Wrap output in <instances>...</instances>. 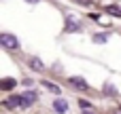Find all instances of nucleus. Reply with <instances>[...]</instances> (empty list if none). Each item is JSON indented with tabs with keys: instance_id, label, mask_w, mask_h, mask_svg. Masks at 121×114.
<instances>
[{
	"instance_id": "1",
	"label": "nucleus",
	"mask_w": 121,
	"mask_h": 114,
	"mask_svg": "<svg viewBox=\"0 0 121 114\" xmlns=\"http://www.w3.org/2000/svg\"><path fill=\"white\" fill-rule=\"evenodd\" d=\"M0 44L4 47V49H9V51H17L21 44H19V40L15 38V36H11V34H0Z\"/></svg>"
},
{
	"instance_id": "2",
	"label": "nucleus",
	"mask_w": 121,
	"mask_h": 114,
	"mask_svg": "<svg viewBox=\"0 0 121 114\" xmlns=\"http://www.w3.org/2000/svg\"><path fill=\"white\" fill-rule=\"evenodd\" d=\"M4 108H26V102H23V95H11L9 99L2 102Z\"/></svg>"
},
{
	"instance_id": "3",
	"label": "nucleus",
	"mask_w": 121,
	"mask_h": 114,
	"mask_svg": "<svg viewBox=\"0 0 121 114\" xmlns=\"http://www.w3.org/2000/svg\"><path fill=\"white\" fill-rule=\"evenodd\" d=\"M66 30L68 32H81V25H79V21L74 17H68L66 19Z\"/></svg>"
},
{
	"instance_id": "4",
	"label": "nucleus",
	"mask_w": 121,
	"mask_h": 114,
	"mask_svg": "<svg viewBox=\"0 0 121 114\" xmlns=\"http://www.w3.org/2000/svg\"><path fill=\"white\" fill-rule=\"evenodd\" d=\"M70 85H72V87H77V89H81V91H87V89H89V85H87L83 78H79V76L70 78Z\"/></svg>"
},
{
	"instance_id": "5",
	"label": "nucleus",
	"mask_w": 121,
	"mask_h": 114,
	"mask_svg": "<svg viewBox=\"0 0 121 114\" xmlns=\"http://www.w3.org/2000/svg\"><path fill=\"white\" fill-rule=\"evenodd\" d=\"M53 110L60 114H64L68 110V102H64V99H55V104H53Z\"/></svg>"
},
{
	"instance_id": "6",
	"label": "nucleus",
	"mask_w": 121,
	"mask_h": 114,
	"mask_svg": "<svg viewBox=\"0 0 121 114\" xmlns=\"http://www.w3.org/2000/svg\"><path fill=\"white\" fill-rule=\"evenodd\" d=\"M30 68L36 70V72H43V70H45V63H43L38 57H32V59H30Z\"/></svg>"
},
{
	"instance_id": "7",
	"label": "nucleus",
	"mask_w": 121,
	"mask_h": 114,
	"mask_svg": "<svg viewBox=\"0 0 121 114\" xmlns=\"http://www.w3.org/2000/svg\"><path fill=\"white\" fill-rule=\"evenodd\" d=\"M23 95V102H26V108L30 106V104H34L36 102V91H26V93H21Z\"/></svg>"
},
{
	"instance_id": "8",
	"label": "nucleus",
	"mask_w": 121,
	"mask_h": 114,
	"mask_svg": "<svg viewBox=\"0 0 121 114\" xmlns=\"http://www.w3.org/2000/svg\"><path fill=\"white\" fill-rule=\"evenodd\" d=\"M43 87H45V89H49L51 93L60 95V87H57V85H53V83H49V80H43Z\"/></svg>"
},
{
	"instance_id": "9",
	"label": "nucleus",
	"mask_w": 121,
	"mask_h": 114,
	"mask_svg": "<svg viewBox=\"0 0 121 114\" xmlns=\"http://www.w3.org/2000/svg\"><path fill=\"white\" fill-rule=\"evenodd\" d=\"M106 13H108V15H115V17H121V6L111 4V6H106Z\"/></svg>"
},
{
	"instance_id": "10",
	"label": "nucleus",
	"mask_w": 121,
	"mask_h": 114,
	"mask_svg": "<svg viewBox=\"0 0 121 114\" xmlns=\"http://www.w3.org/2000/svg\"><path fill=\"white\" fill-rule=\"evenodd\" d=\"M13 87H15V80H13V78L2 80V89H4V91H9V89H13Z\"/></svg>"
},
{
	"instance_id": "11",
	"label": "nucleus",
	"mask_w": 121,
	"mask_h": 114,
	"mask_svg": "<svg viewBox=\"0 0 121 114\" xmlns=\"http://www.w3.org/2000/svg\"><path fill=\"white\" fill-rule=\"evenodd\" d=\"M79 106H81L83 110H91V104H89L87 99H79Z\"/></svg>"
},
{
	"instance_id": "12",
	"label": "nucleus",
	"mask_w": 121,
	"mask_h": 114,
	"mask_svg": "<svg viewBox=\"0 0 121 114\" xmlns=\"http://www.w3.org/2000/svg\"><path fill=\"white\" fill-rule=\"evenodd\" d=\"M94 40H96V42H106V40H108V36H104V34H96V36H94Z\"/></svg>"
},
{
	"instance_id": "13",
	"label": "nucleus",
	"mask_w": 121,
	"mask_h": 114,
	"mask_svg": "<svg viewBox=\"0 0 121 114\" xmlns=\"http://www.w3.org/2000/svg\"><path fill=\"white\" fill-rule=\"evenodd\" d=\"M79 2H83V4H91V0H79Z\"/></svg>"
},
{
	"instance_id": "14",
	"label": "nucleus",
	"mask_w": 121,
	"mask_h": 114,
	"mask_svg": "<svg viewBox=\"0 0 121 114\" xmlns=\"http://www.w3.org/2000/svg\"><path fill=\"white\" fill-rule=\"evenodd\" d=\"M26 2H30V4H36V2H38V0H26Z\"/></svg>"
},
{
	"instance_id": "15",
	"label": "nucleus",
	"mask_w": 121,
	"mask_h": 114,
	"mask_svg": "<svg viewBox=\"0 0 121 114\" xmlns=\"http://www.w3.org/2000/svg\"><path fill=\"white\" fill-rule=\"evenodd\" d=\"M117 114H121V110H117Z\"/></svg>"
},
{
	"instance_id": "16",
	"label": "nucleus",
	"mask_w": 121,
	"mask_h": 114,
	"mask_svg": "<svg viewBox=\"0 0 121 114\" xmlns=\"http://www.w3.org/2000/svg\"><path fill=\"white\" fill-rule=\"evenodd\" d=\"M83 114H91V112H83Z\"/></svg>"
}]
</instances>
